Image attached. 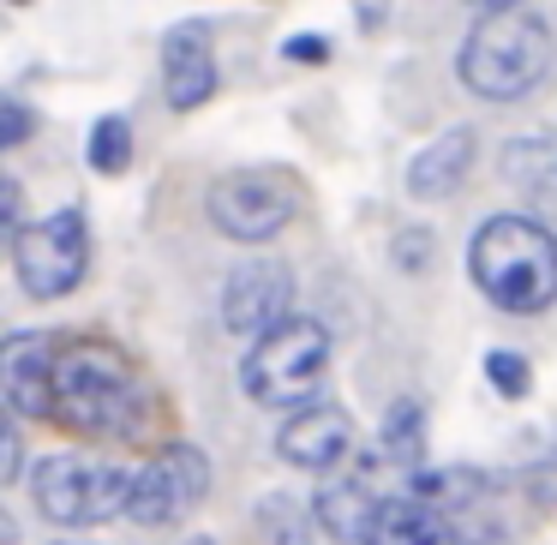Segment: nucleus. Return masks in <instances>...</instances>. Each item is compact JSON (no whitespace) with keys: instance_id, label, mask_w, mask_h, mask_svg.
<instances>
[{"instance_id":"obj_21","label":"nucleus","mask_w":557,"mask_h":545,"mask_svg":"<svg viewBox=\"0 0 557 545\" xmlns=\"http://www.w3.org/2000/svg\"><path fill=\"white\" fill-rule=\"evenodd\" d=\"M25 138H30V109L18 97H7V102H0V145L18 150Z\"/></svg>"},{"instance_id":"obj_16","label":"nucleus","mask_w":557,"mask_h":545,"mask_svg":"<svg viewBox=\"0 0 557 545\" xmlns=\"http://www.w3.org/2000/svg\"><path fill=\"white\" fill-rule=\"evenodd\" d=\"M372 509H377V492L366 480H324V492H318V528L342 545H366Z\"/></svg>"},{"instance_id":"obj_25","label":"nucleus","mask_w":557,"mask_h":545,"mask_svg":"<svg viewBox=\"0 0 557 545\" xmlns=\"http://www.w3.org/2000/svg\"><path fill=\"white\" fill-rule=\"evenodd\" d=\"M473 7H485V13H509V7H521V0H473Z\"/></svg>"},{"instance_id":"obj_6","label":"nucleus","mask_w":557,"mask_h":545,"mask_svg":"<svg viewBox=\"0 0 557 545\" xmlns=\"http://www.w3.org/2000/svg\"><path fill=\"white\" fill-rule=\"evenodd\" d=\"M90 270V222L85 210H54L13 234V276L30 300H61Z\"/></svg>"},{"instance_id":"obj_11","label":"nucleus","mask_w":557,"mask_h":545,"mask_svg":"<svg viewBox=\"0 0 557 545\" xmlns=\"http://www.w3.org/2000/svg\"><path fill=\"white\" fill-rule=\"evenodd\" d=\"M162 97L169 109L193 114L216 97V49H210V25L186 18L162 37Z\"/></svg>"},{"instance_id":"obj_2","label":"nucleus","mask_w":557,"mask_h":545,"mask_svg":"<svg viewBox=\"0 0 557 545\" xmlns=\"http://www.w3.org/2000/svg\"><path fill=\"white\" fill-rule=\"evenodd\" d=\"M468 276L497 312L533 318L557 306V234L533 216H492L468 240Z\"/></svg>"},{"instance_id":"obj_23","label":"nucleus","mask_w":557,"mask_h":545,"mask_svg":"<svg viewBox=\"0 0 557 545\" xmlns=\"http://www.w3.org/2000/svg\"><path fill=\"white\" fill-rule=\"evenodd\" d=\"M354 18H360V30H384L389 0H354Z\"/></svg>"},{"instance_id":"obj_22","label":"nucleus","mask_w":557,"mask_h":545,"mask_svg":"<svg viewBox=\"0 0 557 545\" xmlns=\"http://www.w3.org/2000/svg\"><path fill=\"white\" fill-rule=\"evenodd\" d=\"M282 54H288V61H324V54H330V42L324 37H288V42H282Z\"/></svg>"},{"instance_id":"obj_7","label":"nucleus","mask_w":557,"mask_h":545,"mask_svg":"<svg viewBox=\"0 0 557 545\" xmlns=\"http://www.w3.org/2000/svg\"><path fill=\"white\" fill-rule=\"evenodd\" d=\"M205 210L228 240H246V246L276 240L300 210V181L282 169H234L210 186Z\"/></svg>"},{"instance_id":"obj_3","label":"nucleus","mask_w":557,"mask_h":545,"mask_svg":"<svg viewBox=\"0 0 557 545\" xmlns=\"http://www.w3.org/2000/svg\"><path fill=\"white\" fill-rule=\"evenodd\" d=\"M557 61V37L533 7H509V13H485L468 30L456 54V78L480 102H521L528 90L545 85Z\"/></svg>"},{"instance_id":"obj_1","label":"nucleus","mask_w":557,"mask_h":545,"mask_svg":"<svg viewBox=\"0 0 557 545\" xmlns=\"http://www.w3.org/2000/svg\"><path fill=\"white\" fill-rule=\"evenodd\" d=\"M54 420L85 437H138L150 420V384L114 342H61Z\"/></svg>"},{"instance_id":"obj_24","label":"nucleus","mask_w":557,"mask_h":545,"mask_svg":"<svg viewBox=\"0 0 557 545\" xmlns=\"http://www.w3.org/2000/svg\"><path fill=\"white\" fill-rule=\"evenodd\" d=\"M0 480H18V432H0Z\"/></svg>"},{"instance_id":"obj_13","label":"nucleus","mask_w":557,"mask_h":545,"mask_svg":"<svg viewBox=\"0 0 557 545\" xmlns=\"http://www.w3.org/2000/svg\"><path fill=\"white\" fill-rule=\"evenodd\" d=\"M473 157H480V133H473V126H449L444 138H432V145L408 162V193L420 198V205H437V198L461 193V181L473 174Z\"/></svg>"},{"instance_id":"obj_20","label":"nucleus","mask_w":557,"mask_h":545,"mask_svg":"<svg viewBox=\"0 0 557 545\" xmlns=\"http://www.w3.org/2000/svg\"><path fill=\"white\" fill-rule=\"evenodd\" d=\"M485 377H492V384H497V396H509V401H521V396L533 389L528 360H521V354H509V348L485 354Z\"/></svg>"},{"instance_id":"obj_9","label":"nucleus","mask_w":557,"mask_h":545,"mask_svg":"<svg viewBox=\"0 0 557 545\" xmlns=\"http://www.w3.org/2000/svg\"><path fill=\"white\" fill-rule=\"evenodd\" d=\"M294 312V270L276 264V258H246L228 282H222V324L234 336H270L282 330Z\"/></svg>"},{"instance_id":"obj_14","label":"nucleus","mask_w":557,"mask_h":545,"mask_svg":"<svg viewBox=\"0 0 557 545\" xmlns=\"http://www.w3.org/2000/svg\"><path fill=\"white\" fill-rule=\"evenodd\" d=\"M366 545H456V528H449V509L401 492V497H377Z\"/></svg>"},{"instance_id":"obj_15","label":"nucleus","mask_w":557,"mask_h":545,"mask_svg":"<svg viewBox=\"0 0 557 545\" xmlns=\"http://www.w3.org/2000/svg\"><path fill=\"white\" fill-rule=\"evenodd\" d=\"M504 174L516 186H528V205H533V222L557 234V133H540V138H516L504 150Z\"/></svg>"},{"instance_id":"obj_10","label":"nucleus","mask_w":557,"mask_h":545,"mask_svg":"<svg viewBox=\"0 0 557 545\" xmlns=\"http://www.w3.org/2000/svg\"><path fill=\"white\" fill-rule=\"evenodd\" d=\"M54 360L61 342L42 330H18L0 342V396L18 420H54Z\"/></svg>"},{"instance_id":"obj_19","label":"nucleus","mask_w":557,"mask_h":545,"mask_svg":"<svg viewBox=\"0 0 557 545\" xmlns=\"http://www.w3.org/2000/svg\"><path fill=\"white\" fill-rule=\"evenodd\" d=\"M85 157L97 174H126V162H133V121H126V114H102V121L90 126Z\"/></svg>"},{"instance_id":"obj_18","label":"nucleus","mask_w":557,"mask_h":545,"mask_svg":"<svg viewBox=\"0 0 557 545\" xmlns=\"http://www.w3.org/2000/svg\"><path fill=\"white\" fill-rule=\"evenodd\" d=\"M420 444H425V408L420 401H396L377 432V456L384 461H420Z\"/></svg>"},{"instance_id":"obj_26","label":"nucleus","mask_w":557,"mask_h":545,"mask_svg":"<svg viewBox=\"0 0 557 545\" xmlns=\"http://www.w3.org/2000/svg\"><path fill=\"white\" fill-rule=\"evenodd\" d=\"M186 545H216V540H205V533H193V540H186Z\"/></svg>"},{"instance_id":"obj_12","label":"nucleus","mask_w":557,"mask_h":545,"mask_svg":"<svg viewBox=\"0 0 557 545\" xmlns=\"http://www.w3.org/2000/svg\"><path fill=\"white\" fill-rule=\"evenodd\" d=\"M354 449V420L342 408H294L276 432V456L288 468H306V473H330L342 456Z\"/></svg>"},{"instance_id":"obj_5","label":"nucleus","mask_w":557,"mask_h":545,"mask_svg":"<svg viewBox=\"0 0 557 545\" xmlns=\"http://www.w3.org/2000/svg\"><path fill=\"white\" fill-rule=\"evenodd\" d=\"M30 497L54 528H90V521L126 516V497H133V473H121L114 461L97 456H49L30 473Z\"/></svg>"},{"instance_id":"obj_8","label":"nucleus","mask_w":557,"mask_h":545,"mask_svg":"<svg viewBox=\"0 0 557 545\" xmlns=\"http://www.w3.org/2000/svg\"><path fill=\"white\" fill-rule=\"evenodd\" d=\"M210 497V456L198 444H169L162 456H150L133 473V497H126V516L138 528H169V521L193 516Z\"/></svg>"},{"instance_id":"obj_4","label":"nucleus","mask_w":557,"mask_h":545,"mask_svg":"<svg viewBox=\"0 0 557 545\" xmlns=\"http://www.w3.org/2000/svg\"><path fill=\"white\" fill-rule=\"evenodd\" d=\"M330 330L318 318H288L282 330L258 336L240 360V384L258 408H312L318 384L330 372Z\"/></svg>"},{"instance_id":"obj_17","label":"nucleus","mask_w":557,"mask_h":545,"mask_svg":"<svg viewBox=\"0 0 557 545\" xmlns=\"http://www.w3.org/2000/svg\"><path fill=\"white\" fill-rule=\"evenodd\" d=\"M258 528H264V545H312V509L300 504V497L276 492L258 504Z\"/></svg>"}]
</instances>
